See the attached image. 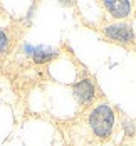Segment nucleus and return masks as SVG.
I'll use <instances>...</instances> for the list:
<instances>
[{
  "mask_svg": "<svg viewBox=\"0 0 136 146\" xmlns=\"http://www.w3.org/2000/svg\"><path fill=\"white\" fill-rule=\"evenodd\" d=\"M72 94H74V99L81 106H86L92 102V99L96 98V88L91 79H81L72 86Z\"/></svg>",
  "mask_w": 136,
  "mask_h": 146,
  "instance_id": "7ed1b4c3",
  "label": "nucleus"
},
{
  "mask_svg": "<svg viewBox=\"0 0 136 146\" xmlns=\"http://www.w3.org/2000/svg\"><path fill=\"white\" fill-rule=\"evenodd\" d=\"M9 49V37L3 30H0V54H3Z\"/></svg>",
  "mask_w": 136,
  "mask_h": 146,
  "instance_id": "423d86ee",
  "label": "nucleus"
},
{
  "mask_svg": "<svg viewBox=\"0 0 136 146\" xmlns=\"http://www.w3.org/2000/svg\"><path fill=\"white\" fill-rule=\"evenodd\" d=\"M24 49L32 56V60L35 64H45V62H49V60H52V59H56L59 56V52L54 47H49V45H37V47L25 45Z\"/></svg>",
  "mask_w": 136,
  "mask_h": 146,
  "instance_id": "20e7f679",
  "label": "nucleus"
},
{
  "mask_svg": "<svg viewBox=\"0 0 136 146\" xmlns=\"http://www.w3.org/2000/svg\"><path fill=\"white\" fill-rule=\"evenodd\" d=\"M104 34H106V37H109L111 40L119 42V44H129V42H133V39H135V32L131 29V25L123 24V22L106 25Z\"/></svg>",
  "mask_w": 136,
  "mask_h": 146,
  "instance_id": "f03ea898",
  "label": "nucleus"
},
{
  "mask_svg": "<svg viewBox=\"0 0 136 146\" xmlns=\"http://www.w3.org/2000/svg\"><path fill=\"white\" fill-rule=\"evenodd\" d=\"M103 5L113 19H126L131 14V3L128 0H104Z\"/></svg>",
  "mask_w": 136,
  "mask_h": 146,
  "instance_id": "39448f33",
  "label": "nucleus"
},
{
  "mask_svg": "<svg viewBox=\"0 0 136 146\" xmlns=\"http://www.w3.org/2000/svg\"><path fill=\"white\" fill-rule=\"evenodd\" d=\"M89 126L98 138H109L114 128V111L111 109V106L98 104L89 114Z\"/></svg>",
  "mask_w": 136,
  "mask_h": 146,
  "instance_id": "f257e3e1",
  "label": "nucleus"
}]
</instances>
